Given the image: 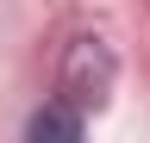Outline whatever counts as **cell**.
I'll list each match as a JSON object with an SVG mask.
<instances>
[{"label":"cell","instance_id":"cell-1","mask_svg":"<svg viewBox=\"0 0 150 143\" xmlns=\"http://www.w3.org/2000/svg\"><path fill=\"white\" fill-rule=\"evenodd\" d=\"M112 81H119V56L106 50V38H75L63 50L56 93H63L75 112H100V106L112 100Z\"/></svg>","mask_w":150,"mask_h":143},{"label":"cell","instance_id":"cell-2","mask_svg":"<svg viewBox=\"0 0 150 143\" xmlns=\"http://www.w3.org/2000/svg\"><path fill=\"white\" fill-rule=\"evenodd\" d=\"M25 137H31V143H75V137H81V112H75L69 100L38 106V112L25 118Z\"/></svg>","mask_w":150,"mask_h":143}]
</instances>
